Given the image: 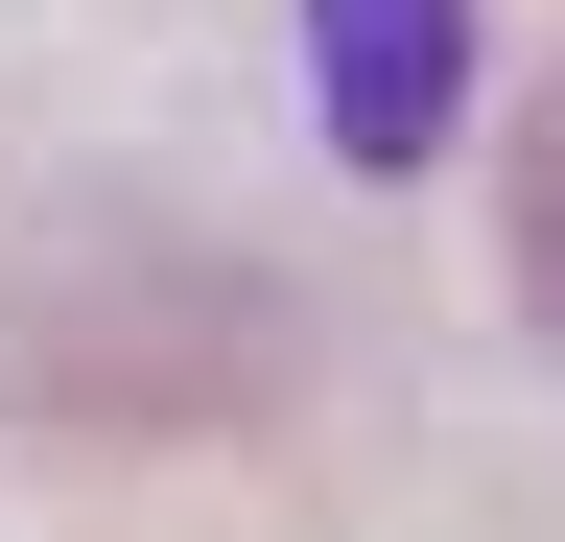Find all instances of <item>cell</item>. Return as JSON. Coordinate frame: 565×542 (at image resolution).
I'll return each mask as SVG.
<instances>
[{
    "mask_svg": "<svg viewBox=\"0 0 565 542\" xmlns=\"http://www.w3.org/2000/svg\"><path fill=\"white\" fill-rule=\"evenodd\" d=\"M307 118H330L353 189L448 166V118H471V0H307Z\"/></svg>",
    "mask_w": 565,
    "mask_h": 542,
    "instance_id": "1",
    "label": "cell"
},
{
    "mask_svg": "<svg viewBox=\"0 0 565 542\" xmlns=\"http://www.w3.org/2000/svg\"><path fill=\"white\" fill-rule=\"evenodd\" d=\"M519 307H542V330H565V95H542V118H519Z\"/></svg>",
    "mask_w": 565,
    "mask_h": 542,
    "instance_id": "2",
    "label": "cell"
}]
</instances>
